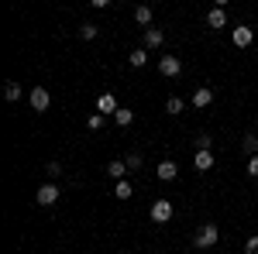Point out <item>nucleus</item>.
Listing matches in <instances>:
<instances>
[{
    "label": "nucleus",
    "instance_id": "nucleus-1",
    "mask_svg": "<svg viewBox=\"0 0 258 254\" xmlns=\"http://www.w3.org/2000/svg\"><path fill=\"white\" fill-rule=\"evenodd\" d=\"M217 240H220V230H217V223H203V227L197 230V240H193V244H197L200 251H207V247H214Z\"/></svg>",
    "mask_w": 258,
    "mask_h": 254
},
{
    "label": "nucleus",
    "instance_id": "nucleus-2",
    "mask_svg": "<svg viewBox=\"0 0 258 254\" xmlns=\"http://www.w3.org/2000/svg\"><path fill=\"white\" fill-rule=\"evenodd\" d=\"M28 100H31V110H38V114H45V110H48V103H52V97H48V90H45V86H35V90L28 93Z\"/></svg>",
    "mask_w": 258,
    "mask_h": 254
},
{
    "label": "nucleus",
    "instance_id": "nucleus-3",
    "mask_svg": "<svg viewBox=\"0 0 258 254\" xmlns=\"http://www.w3.org/2000/svg\"><path fill=\"white\" fill-rule=\"evenodd\" d=\"M55 199H59V186H55V182H45L38 193H35V203H38V206H52Z\"/></svg>",
    "mask_w": 258,
    "mask_h": 254
},
{
    "label": "nucleus",
    "instance_id": "nucleus-4",
    "mask_svg": "<svg viewBox=\"0 0 258 254\" xmlns=\"http://www.w3.org/2000/svg\"><path fill=\"white\" fill-rule=\"evenodd\" d=\"M152 220H155V223H169V220H172V203H169V199H155V203H152Z\"/></svg>",
    "mask_w": 258,
    "mask_h": 254
},
{
    "label": "nucleus",
    "instance_id": "nucleus-5",
    "mask_svg": "<svg viewBox=\"0 0 258 254\" xmlns=\"http://www.w3.org/2000/svg\"><path fill=\"white\" fill-rule=\"evenodd\" d=\"M159 72H162V76H169V79H176L179 72H182V62H179L176 55H162V59H159Z\"/></svg>",
    "mask_w": 258,
    "mask_h": 254
},
{
    "label": "nucleus",
    "instance_id": "nucleus-6",
    "mask_svg": "<svg viewBox=\"0 0 258 254\" xmlns=\"http://www.w3.org/2000/svg\"><path fill=\"white\" fill-rule=\"evenodd\" d=\"M231 41H234V45H238V48H248V45H251V41H255V31H251V28H244V24H241V28H234V31H231Z\"/></svg>",
    "mask_w": 258,
    "mask_h": 254
},
{
    "label": "nucleus",
    "instance_id": "nucleus-7",
    "mask_svg": "<svg viewBox=\"0 0 258 254\" xmlns=\"http://www.w3.org/2000/svg\"><path fill=\"white\" fill-rule=\"evenodd\" d=\"M97 110L107 117V114H117L120 107H117V100H114V93H100V100H97Z\"/></svg>",
    "mask_w": 258,
    "mask_h": 254
},
{
    "label": "nucleus",
    "instance_id": "nucleus-8",
    "mask_svg": "<svg viewBox=\"0 0 258 254\" xmlns=\"http://www.w3.org/2000/svg\"><path fill=\"white\" fill-rule=\"evenodd\" d=\"M210 103H214V90H210V86H200L197 93H193V107L203 110V107H210Z\"/></svg>",
    "mask_w": 258,
    "mask_h": 254
},
{
    "label": "nucleus",
    "instance_id": "nucleus-9",
    "mask_svg": "<svg viewBox=\"0 0 258 254\" xmlns=\"http://www.w3.org/2000/svg\"><path fill=\"white\" fill-rule=\"evenodd\" d=\"M193 168H197V172H210V168H214V151H197Z\"/></svg>",
    "mask_w": 258,
    "mask_h": 254
},
{
    "label": "nucleus",
    "instance_id": "nucleus-10",
    "mask_svg": "<svg viewBox=\"0 0 258 254\" xmlns=\"http://www.w3.org/2000/svg\"><path fill=\"white\" fill-rule=\"evenodd\" d=\"M176 176H179V165H176V161H169V158L159 161V179H162V182H172Z\"/></svg>",
    "mask_w": 258,
    "mask_h": 254
},
{
    "label": "nucleus",
    "instance_id": "nucleus-11",
    "mask_svg": "<svg viewBox=\"0 0 258 254\" xmlns=\"http://www.w3.org/2000/svg\"><path fill=\"white\" fill-rule=\"evenodd\" d=\"M165 35H162V28H145V48H159Z\"/></svg>",
    "mask_w": 258,
    "mask_h": 254
},
{
    "label": "nucleus",
    "instance_id": "nucleus-12",
    "mask_svg": "<svg viewBox=\"0 0 258 254\" xmlns=\"http://www.w3.org/2000/svg\"><path fill=\"white\" fill-rule=\"evenodd\" d=\"M207 24H210V28H227V11H224V7H214V11L207 14Z\"/></svg>",
    "mask_w": 258,
    "mask_h": 254
},
{
    "label": "nucleus",
    "instance_id": "nucleus-13",
    "mask_svg": "<svg viewBox=\"0 0 258 254\" xmlns=\"http://www.w3.org/2000/svg\"><path fill=\"white\" fill-rule=\"evenodd\" d=\"M107 176L114 179V182H120V179L127 176V165H124V161H110V165H107Z\"/></svg>",
    "mask_w": 258,
    "mask_h": 254
},
{
    "label": "nucleus",
    "instance_id": "nucleus-14",
    "mask_svg": "<svg viewBox=\"0 0 258 254\" xmlns=\"http://www.w3.org/2000/svg\"><path fill=\"white\" fill-rule=\"evenodd\" d=\"M182 110H186V103H182L179 97H169V100H165V114H172V117H179Z\"/></svg>",
    "mask_w": 258,
    "mask_h": 254
},
{
    "label": "nucleus",
    "instance_id": "nucleus-15",
    "mask_svg": "<svg viewBox=\"0 0 258 254\" xmlns=\"http://www.w3.org/2000/svg\"><path fill=\"white\" fill-rule=\"evenodd\" d=\"M135 21L148 28V24H152V7H145V4H141V7H135Z\"/></svg>",
    "mask_w": 258,
    "mask_h": 254
},
{
    "label": "nucleus",
    "instance_id": "nucleus-16",
    "mask_svg": "<svg viewBox=\"0 0 258 254\" xmlns=\"http://www.w3.org/2000/svg\"><path fill=\"white\" fill-rule=\"evenodd\" d=\"M114 120H117L120 127H131V120H135V110H127V107H120L117 114H114Z\"/></svg>",
    "mask_w": 258,
    "mask_h": 254
},
{
    "label": "nucleus",
    "instance_id": "nucleus-17",
    "mask_svg": "<svg viewBox=\"0 0 258 254\" xmlns=\"http://www.w3.org/2000/svg\"><path fill=\"white\" fill-rule=\"evenodd\" d=\"M131 193H135V189H131V182H127V179H120L117 186H114V196H117V199H131Z\"/></svg>",
    "mask_w": 258,
    "mask_h": 254
},
{
    "label": "nucleus",
    "instance_id": "nucleus-18",
    "mask_svg": "<svg viewBox=\"0 0 258 254\" xmlns=\"http://www.w3.org/2000/svg\"><path fill=\"white\" fill-rule=\"evenodd\" d=\"M244 155L248 158L258 155V134H244Z\"/></svg>",
    "mask_w": 258,
    "mask_h": 254
},
{
    "label": "nucleus",
    "instance_id": "nucleus-19",
    "mask_svg": "<svg viewBox=\"0 0 258 254\" xmlns=\"http://www.w3.org/2000/svg\"><path fill=\"white\" fill-rule=\"evenodd\" d=\"M145 62H148V48H135V52H131V65H135V69H141Z\"/></svg>",
    "mask_w": 258,
    "mask_h": 254
},
{
    "label": "nucleus",
    "instance_id": "nucleus-20",
    "mask_svg": "<svg viewBox=\"0 0 258 254\" xmlns=\"http://www.w3.org/2000/svg\"><path fill=\"white\" fill-rule=\"evenodd\" d=\"M4 97L11 100V103H18V100H21V86H18V82H7V86H4Z\"/></svg>",
    "mask_w": 258,
    "mask_h": 254
},
{
    "label": "nucleus",
    "instance_id": "nucleus-21",
    "mask_svg": "<svg viewBox=\"0 0 258 254\" xmlns=\"http://www.w3.org/2000/svg\"><path fill=\"white\" fill-rule=\"evenodd\" d=\"M197 151H214V137L210 134H197Z\"/></svg>",
    "mask_w": 258,
    "mask_h": 254
},
{
    "label": "nucleus",
    "instance_id": "nucleus-22",
    "mask_svg": "<svg viewBox=\"0 0 258 254\" xmlns=\"http://www.w3.org/2000/svg\"><path fill=\"white\" fill-rule=\"evenodd\" d=\"M80 35H83V38H86V41H93V38H97V35H100V28H97V24H90V21H86V24H83V28H80Z\"/></svg>",
    "mask_w": 258,
    "mask_h": 254
},
{
    "label": "nucleus",
    "instance_id": "nucleus-23",
    "mask_svg": "<svg viewBox=\"0 0 258 254\" xmlns=\"http://www.w3.org/2000/svg\"><path fill=\"white\" fill-rule=\"evenodd\" d=\"M124 165H127L131 172H135V168H141V151H131V155L124 158Z\"/></svg>",
    "mask_w": 258,
    "mask_h": 254
},
{
    "label": "nucleus",
    "instance_id": "nucleus-24",
    "mask_svg": "<svg viewBox=\"0 0 258 254\" xmlns=\"http://www.w3.org/2000/svg\"><path fill=\"white\" fill-rule=\"evenodd\" d=\"M86 127H90V131H100V127H103V114H93V117L86 120Z\"/></svg>",
    "mask_w": 258,
    "mask_h": 254
},
{
    "label": "nucleus",
    "instance_id": "nucleus-25",
    "mask_svg": "<svg viewBox=\"0 0 258 254\" xmlns=\"http://www.w3.org/2000/svg\"><path fill=\"white\" fill-rule=\"evenodd\" d=\"M45 172H48V179H55V176H62V165H59V161H48Z\"/></svg>",
    "mask_w": 258,
    "mask_h": 254
},
{
    "label": "nucleus",
    "instance_id": "nucleus-26",
    "mask_svg": "<svg viewBox=\"0 0 258 254\" xmlns=\"http://www.w3.org/2000/svg\"><path fill=\"white\" fill-rule=\"evenodd\" d=\"M244 254H258V234L248 237V244H244Z\"/></svg>",
    "mask_w": 258,
    "mask_h": 254
},
{
    "label": "nucleus",
    "instance_id": "nucleus-27",
    "mask_svg": "<svg viewBox=\"0 0 258 254\" xmlns=\"http://www.w3.org/2000/svg\"><path fill=\"white\" fill-rule=\"evenodd\" d=\"M248 172L258 179V155H255V158H248Z\"/></svg>",
    "mask_w": 258,
    "mask_h": 254
}]
</instances>
